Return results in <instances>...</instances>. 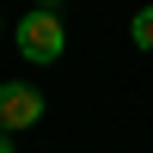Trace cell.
Instances as JSON below:
<instances>
[{
	"label": "cell",
	"instance_id": "4",
	"mask_svg": "<svg viewBox=\"0 0 153 153\" xmlns=\"http://www.w3.org/2000/svg\"><path fill=\"white\" fill-rule=\"evenodd\" d=\"M0 153H12V135H6V129H0Z\"/></svg>",
	"mask_w": 153,
	"mask_h": 153
},
{
	"label": "cell",
	"instance_id": "1",
	"mask_svg": "<svg viewBox=\"0 0 153 153\" xmlns=\"http://www.w3.org/2000/svg\"><path fill=\"white\" fill-rule=\"evenodd\" d=\"M61 49H68V25L55 19V12H25L19 19V55L37 61V68H49V61H61Z\"/></svg>",
	"mask_w": 153,
	"mask_h": 153
},
{
	"label": "cell",
	"instance_id": "2",
	"mask_svg": "<svg viewBox=\"0 0 153 153\" xmlns=\"http://www.w3.org/2000/svg\"><path fill=\"white\" fill-rule=\"evenodd\" d=\"M37 117H43V92H37V86H25V80L0 86V129H6V135L31 129Z\"/></svg>",
	"mask_w": 153,
	"mask_h": 153
},
{
	"label": "cell",
	"instance_id": "3",
	"mask_svg": "<svg viewBox=\"0 0 153 153\" xmlns=\"http://www.w3.org/2000/svg\"><path fill=\"white\" fill-rule=\"evenodd\" d=\"M129 37H135V49H153V6H141V12H135Z\"/></svg>",
	"mask_w": 153,
	"mask_h": 153
},
{
	"label": "cell",
	"instance_id": "5",
	"mask_svg": "<svg viewBox=\"0 0 153 153\" xmlns=\"http://www.w3.org/2000/svg\"><path fill=\"white\" fill-rule=\"evenodd\" d=\"M37 6H43V12H55V6H61V0H37Z\"/></svg>",
	"mask_w": 153,
	"mask_h": 153
}]
</instances>
